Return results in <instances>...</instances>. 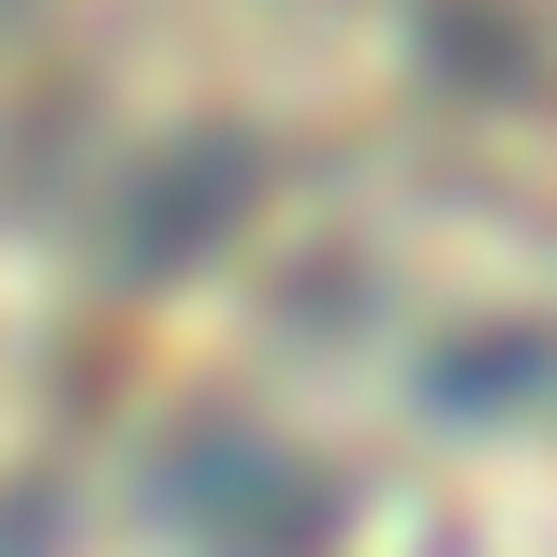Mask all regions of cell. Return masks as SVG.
<instances>
[{
	"instance_id": "cell-1",
	"label": "cell",
	"mask_w": 557,
	"mask_h": 557,
	"mask_svg": "<svg viewBox=\"0 0 557 557\" xmlns=\"http://www.w3.org/2000/svg\"><path fill=\"white\" fill-rule=\"evenodd\" d=\"M337 557H557V441L484 455V470H441L411 499H382V529Z\"/></svg>"
}]
</instances>
